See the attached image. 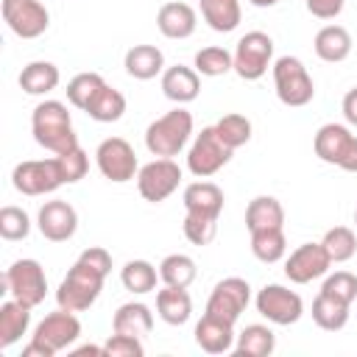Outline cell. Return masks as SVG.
I'll return each instance as SVG.
<instances>
[{
	"label": "cell",
	"instance_id": "obj_34",
	"mask_svg": "<svg viewBox=\"0 0 357 357\" xmlns=\"http://www.w3.org/2000/svg\"><path fill=\"white\" fill-rule=\"evenodd\" d=\"M251 254L259 262H279L287 254V240L284 229H265V231H251Z\"/></svg>",
	"mask_w": 357,
	"mask_h": 357
},
{
	"label": "cell",
	"instance_id": "obj_20",
	"mask_svg": "<svg viewBox=\"0 0 357 357\" xmlns=\"http://www.w3.org/2000/svg\"><path fill=\"white\" fill-rule=\"evenodd\" d=\"M162 92H165L167 100H173L178 106L195 100L198 92H201V78H198L195 67H184V64L167 67L162 73Z\"/></svg>",
	"mask_w": 357,
	"mask_h": 357
},
{
	"label": "cell",
	"instance_id": "obj_38",
	"mask_svg": "<svg viewBox=\"0 0 357 357\" xmlns=\"http://www.w3.org/2000/svg\"><path fill=\"white\" fill-rule=\"evenodd\" d=\"M321 245H324V251L329 254L332 262H349V259L357 254V237H354V231H351L349 226H335V229H329V231L324 234Z\"/></svg>",
	"mask_w": 357,
	"mask_h": 357
},
{
	"label": "cell",
	"instance_id": "obj_13",
	"mask_svg": "<svg viewBox=\"0 0 357 357\" xmlns=\"http://www.w3.org/2000/svg\"><path fill=\"white\" fill-rule=\"evenodd\" d=\"M248 301H251V287H248V282L240 279V276H226V279H220V282L212 287L209 301H206V312L215 315V318H223V321L234 324V321L245 312Z\"/></svg>",
	"mask_w": 357,
	"mask_h": 357
},
{
	"label": "cell",
	"instance_id": "obj_5",
	"mask_svg": "<svg viewBox=\"0 0 357 357\" xmlns=\"http://www.w3.org/2000/svg\"><path fill=\"white\" fill-rule=\"evenodd\" d=\"M273 86H276V98L293 109L307 106L315 98V84L304 61L296 56H282L273 61Z\"/></svg>",
	"mask_w": 357,
	"mask_h": 357
},
{
	"label": "cell",
	"instance_id": "obj_25",
	"mask_svg": "<svg viewBox=\"0 0 357 357\" xmlns=\"http://www.w3.org/2000/svg\"><path fill=\"white\" fill-rule=\"evenodd\" d=\"M156 312L170 326L187 324L190 315H192V298H190L187 287H170V284H165V290L156 293Z\"/></svg>",
	"mask_w": 357,
	"mask_h": 357
},
{
	"label": "cell",
	"instance_id": "obj_10",
	"mask_svg": "<svg viewBox=\"0 0 357 357\" xmlns=\"http://www.w3.org/2000/svg\"><path fill=\"white\" fill-rule=\"evenodd\" d=\"M178 181H181V167L165 156H156L153 162L142 165L137 173V190L151 204H162L165 198H170L178 190Z\"/></svg>",
	"mask_w": 357,
	"mask_h": 357
},
{
	"label": "cell",
	"instance_id": "obj_2",
	"mask_svg": "<svg viewBox=\"0 0 357 357\" xmlns=\"http://www.w3.org/2000/svg\"><path fill=\"white\" fill-rule=\"evenodd\" d=\"M103 282H106V273H100L98 268H92L84 259H75V265L67 271V276L61 279V284L56 290V301L61 310L84 312L98 301Z\"/></svg>",
	"mask_w": 357,
	"mask_h": 357
},
{
	"label": "cell",
	"instance_id": "obj_8",
	"mask_svg": "<svg viewBox=\"0 0 357 357\" xmlns=\"http://www.w3.org/2000/svg\"><path fill=\"white\" fill-rule=\"evenodd\" d=\"M273 59V39L265 31H248L234 47V73L243 81H259Z\"/></svg>",
	"mask_w": 357,
	"mask_h": 357
},
{
	"label": "cell",
	"instance_id": "obj_26",
	"mask_svg": "<svg viewBox=\"0 0 357 357\" xmlns=\"http://www.w3.org/2000/svg\"><path fill=\"white\" fill-rule=\"evenodd\" d=\"M31 326V307H25L17 298H8L0 304V349L14 346Z\"/></svg>",
	"mask_w": 357,
	"mask_h": 357
},
{
	"label": "cell",
	"instance_id": "obj_37",
	"mask_svg": "<svg viewBox=\"0 0 357 357\" xmlns=\"http://www.w3.org/2000/svg\"><path fill=\"white\" fill-rule=\"evenodd\" d=\"M195 73L198 75H206V78H215V75H226L229 70H234V53H229L226 47H204L195 53V61H192Z\"/></svg>",
	"mask_w": 357,
	"mask_h": 357
},
{
	"label": "cell",
	"instance_id": "obj_33",
	"mask_svg": "<svg viewBox=\"0 0 357 357\" xmlns=\"http://www.w3.org/2000/svg\"><path fill=\"white\" fill-rule=\"evenodd\" d=\"M123 112H126V98H123V92L120 89H114V86H103L95 98H92V103L86 106V114L92 117V120H98V123H117L120 117H123Z\"/></svg>",
	"mask_w": 357,
	"mask_h": 357
},
{
	"label": "cell",
	"instance_id": "obj_18",
	"mask_svg": "<svg viewBox=\"0 0 357 357\" xmlns=\"http://www.w3.org/2000/svg\"><path fill=\"white\" fill-rule=\"evenodd\" d=\"M234 324L223 321V318H215L209 312L201 315V321L195 324V343L206 351V354H226V351H234Z\"/></svg>",
	"mask_w": 357,
	"mask_h": 357
},
{
	"label": "cell",
	"instance_id": "obj_7",
	"mask_svg": "<svg viewBox=\"0 0 357 357\" xmlns=\"http://www.w3.org/2000/svg\"><path fill=\"white\" fill-rule=\"evenodd\" d=\"M231 153H234V148H229V145L220 139V134L215 131V126H206V128H201V134H195V139H192V145H190L187 167H190L192 176L209 178V176H215L220 167L229 165Z\"/></svg>",
	"mask_w": 357,
	"mask_h": 357
},
{
	"label": "cell",
	"instance_id": "obj_27",
	"mask_svg": "<svg viewBox=\"0 0 357 357\" xmlns=\"http://www.w3.org/2000/svg\"><path fill=\"white\" fill-rule=\"evenodd\" d=\"M312 47H315V53H318L321 61L337 64V61L349 59V53H351V33L343 25H324L315 33Z\"/></svg>",
	"mask_w": 357,
	"mask_h": 357
},
{
	"label": "cell",
	"instance_id": "obj_47",
	"mask_svg": "<svg viewBox=\"0 0 357 357\" xmlns=\"http://www.w3.org/2000/svg\"><path fill=\"white\" fill-rule=\"evenodd\" d=\"M343 117H346L351 126H357V86L349 89L346 98H343Z\"/></svg>",
	"mask_w": 357,
	"mask_h": 357
},
{
	"label": "cell",
	"instance_id": "obj_35",
	"mask_svg": "<svg viewBox=\"0 0 357 357\" xmlns=\"http://www.w3.org/2000/svg\"><path fill=\"white\" fill-rule=\"evenodd\" d=\"M156 268L148 262V259H128L126 265H123V271H120V282H123V287L128 290V293H137V296H142V293H151L153 287H156Z\"/></svg>",
	"mask_w": 357,
	"mask_h": 357
},
{
	"label": "cell",
	"instance_id": "obj_17",
	"mask_svg": "<svg viewBox=\"0 0 357 357\" xmlns=\"http://www.w3.org/2000/svg\"><path fill=\"white\" fill-rule=\"evenodd\" d=\"M81 335V321L75 318V312L70 310H56L50 315H45L36 329H33V340H42L45 346H50L53 351H61V349H70Z\"/></svg>",
	"mask_w": 357,
	"mask_h": 357
},
{
	"label": "cell",
	"instance_id": "obj_23",
	"mask_svg": "<svg viewBox=\"0 0 357 357\" xmlns=\"http://www.w3.org/2000/svg\"><path fill=\"white\" fill-rule=\"evenodd\" d=\"M112 329L120 335H131V337H145L153 329V312L148 304L142 301H128L123 307H117L114 318H112Z\"/></svg>",
	"mask_w": 357,
	"mask_h": 357
},
{
	"label": "cell",
	"instance_id": "obj_30",
	"mask_svg": "<svg viewBox=\"0 0 357 357\" xmlns=\"http://www.w3.org/2000/svg\"><path fill=\"white\" fill-rule=\"evenodd\" d=\"M201 17L212 31L231 33L243 20L240 0H201Z\"/></svg>",
	"mask_w": 357,
	"mask_h": 357
},
{
	"label": "cell",
	"instance_id": "obj_12",
	"mask_svg": "<svg viewBox=\"0 0 357 357\" xmlns=\"http://www.w3.org/2000/svg\"><path fill=\"white\" fill-rule=\"evenodd\" d=\"M95 162H98V170L103 173V178L114 181V184H123V181H131L137 173H139V165H137V153L134 148L123 139V137H109L98 145L95 151Z\"/></svg>",
	"mask_w": 357,
	"mask_h": 357
},
{
	"label": "cell",
	"instance_id": "obj_39",
	"mask_svg": "<svg viewBox=\"0 0 357 357\" xmlns=\"http://www.w3.org/2000/svg\"><path fill=\"white\" fill-rule=\"evenodd\" d=\"M215 131L220 134V139L229 145V148H240L251 139V120L243 117V114H223L218 123H215Z\"/></svg>",
	"mask_w": 357,
	"mask_h": 357
},
{
	"label": "cell",
	"instance_id": "obj_9",
	"mask_svg": "<svg viewBox=\"0 0 357 357\" xmlns=\"http://www.w3.org/2000/svg\"><path fill=\"white\" fill-rule=\"evenodd\" d=\"M11 184L22 195H47V192H56L64 184V178H61L59 162L53 156V159H28V162H20L11 170Z\"/></svg>",
	"mask_w": 357,
	"mask_h": 357
},
{
	"label": "cell",
	"instance_id": "obj_40",
	"mask_svg": "<svg viewBox=\"0 0 357 357\" xmlns=\"http://www.w3.org/2000/svg\"><path fill=\"white\" fill-rule=\"evenodd\" d=\"M31 234V218L25 209L20 206H3L0 209V237L14 243V240H25Z\"/></svg>",
	"mask_w": 357,
	"mask_h": 357
},
{
	"label": "cell",
	"instance_id": "obj_1",
	"mask_svg": "<svg viewBox=\"0 0 357 357\" xmlns=\"http://www.w3.org/2000/svg\"><path fill=\"white\" fill-rule=\"evenodd\" d=\"M31 131L33 139L50 153H64L78 145L73 117L61 100H42L31 114Z\"/></svg>",
	"mask_w": 357,
	"mask_h": 357
},
{
	"label": "cell",
	"instance_id": "obj_43",
	"mask_svg": "<svg viewBox=\"0 0 357 357\" xmlns=\"http://www.w3.org/2000/svg\"><path fill=\"white\" fill-rule=\"evenodd\" d=\"M321 293H329V296H335V298L351 304V301L357 298V276L349 273V271H335V273H329V276L324 279Z\"/></svg>",
	"mask_w": 357,
	"mask_h": 357
},
{
	"label": "cell",
	"instance_id": "obj_16",
	"mask_svg": "<svg viewBox=\"0 0 357 357\" xmlns=\"http://www.w3.org/2000/svg\"><path fill=\"white\" fill-rule=\"evenodd\" d=\"M36 226L42 231L45 240L50 243H67L75 231H78V212L73 209V204L56 198V201H45L39 215H36Z\"/></svg>",
	"mask_w": 357,
	"mask_h": 357
},
{
	"label": "cell",
	"instance_id": "obj_44",
	"mask_svg": "<svg viewBox=\"0 0 357 357\" xmlns=\"http://www.w3.org/2000/svg\"><path fill=\"white\" fill-rule=\"evenodd\" d=\"M103 354L106 357H142L145 354V346H142V337H131V335L114 332L103 343Z\"/></svg>",
	"mask_w": 357,
	"mask_h": 357
},
{
	"label": "cell",
	"instance_id": "obj_32",
	"mask_svg": "<svg viewBox=\"0 0 357 357\" xmlns=\"http://www.w3.org/2000/svg\"><path fill=\"white\" fill-rule=\"evenodd\" d=\"M195 276H198L195 259L187 254H167L159 262V279L170 287H190L195 282Z\"/></svg>",
	"mask_w": 357,
	"mask_h": 357
},
{
	"label": "cell",
	"instance_id": "obj_48",
	"mask_svg": "<svg viewBox=\"0 0 357 357\" xmlns=\"http://www.w3.org/2000/svg\"><path fill=\"white\" fill-rule=\"evenodd\" d=\"M53 354H56V351H53L50 346H45L42 340H33V337H31V343L22 349V357H53Z\"/></svg>",
	"mask_w": 357,
	"mask_h": 357
},
{
	"label": "cell",
	"instance_id": "obj_24",
	"mask_svg": "<svg viewBox=\"0 0 357 357\" xmlns=\"http://www.w3.org/2000/svg\"><path fill=\"white\" fill-rule=\"evenodd\" d=\"M284 226V206L273 195H257L245 206V229L265 231V229H282Z\"/></svg>",
	"mask_w": 357,
	"mask_h": 357
},
{
	"label": "cell",
	"instance_id": "obj_15",
	"mask_svg": "<svg viewBox=\"0 0 357 357\" xmlns=\"http://www.w3.org/2000/svg\"><path fill=\"white\" fill-rule=\"evenodd\" d=\"M329 265H332V259L321 243H304L284 259V276L296 284H307L312 279L326 276Z\"/></svg>",
	"mask_w": 357,
	"mask_h": 357
},
{
	"label": "cell",
	"instance_id": "obj_50",
	"mask_svg": "<svg viewBox=\"0 0 357 357\" xmlns=\"http://www.w3.org/2000/svg\"><path fill=\"white\" fill-rule=\"evenodd\" d=\"M251 6H257V8H271V6H276L279 0H248Z\"/></svg>",
	"mask_w": 357,
	"mask_h": 357
},
{
	"label": "cell",
	"instance_id": "obj_41",
	"mask_svg": "<svg viewBox=\"0 0 357 357\" xmlns=\"http://www.w3.org/2000/svg\"><path fill=\"white\" fill-rule=\"evenodd\" d=\"M56 162H59V170H61V178L64 184H75L86 176L89 170V156L81 145H75L73 151H64V153H56Z\"/></svg>",
	"mask_w": 357,
	"mask_h": 357
},
{
	"label": "cell",
	"instance_id": "obj_14",
	"mask_svg": "<svg viewBox=\"0 0 357 357\" xmlns=\"http://www.w3.org/2000/svg\"><path fill=\"white\" fill-rule=\"evenodd\" d=\"M3 20L20 39H36L50 25V14L39 0H3Z\"/></svg>",
	"mask_w": 357,
	"mask_h": 357
},
{
	"label": "cell",
	"instance_id": "obj_19",
	"mask_svg": "<svg viewBox=\"0 0 357 357\" xmlns=\"http://www.w3.org/2000/svg\"><path fill=\"white\" fill-rule=\"evenodd\" d=\"M156 25H159L162 36H167V39H187V36L195 33L198 14H195L192 6H187L181 0H173V3H165L156 11Z\"/></svg>",
	"mask_w": 357,
	"mask_h": 357
},
{
	"label": "cell",
	"instance_id": "obj_42",
	"mask_svg": "<svg viewBox=\"0 0 357 357\" xmlns=\"http://www.w3.org/2000/svg\"><path fill=\"white\" fill-rule=\"evenodd\" d=\"M218 234V218H206V215H195L187 212L184 215V237L192 245H209Z\"/></svg>",
	"mask_w": 357,
	"mask_h": 357
},
{
	"label": "cell",
	"instance_id": "obj_22",
	"mask_svg": "<svg viewBox=\"0 0 357 357\" xmlns=\"http://www.w3.org/2000/svg\"><path fill=\"white\" fill-rule=\"evenodd\" d=\"M123 67L131 78L137 81H151L156 78L159 73H165V53L156 47V45H134L126 59H123Z\"/></svg>",
	"mask_w": 357,
	"mask_h": 357
},
{
	"label": "cell",
	"instance_id": "obj_11",
	"mask_svg": "<svg viewBox=\"0 0 357 357\" xmlns=\"http://www.w3.org/2000/svg\"><path fill=\"white\" fill-rule=\"evenodd\" d=\"M254 304H257V312L262 318H268L271 324H276V326H290L304 315L301 296L296 290L284 287V284H265L257 293Z\"/></svg>",
	"mask_w": 357,
	"mask_h": 357
},
{
	"label": "cell",
	"instance_id": "obj_31",
	"mask_svg": "<svg viewBox=\"0 0 357 357\" xmlns=\"http://www.w3.org/2000/svg\"><path fill=\"white\" fill-rule=\"evenodd\" d=\"M349 307L351 304H346L329 293H318L312 301V321L326 332H337L349 324Z\"/></svg>",
	"mask_w": 357,
	"mask_h": 357
},
{
	"label": "cell",
	"instance_id": "obj_4",
	"mask_svg": "<svg viewBox=\"0 0 357 357\" xmlns=\"http://www.w3.org/2000/svg\"><path fill=\"white\" fill-rule=\"evenodd\" d=\"M315 156L346 173H357V134L343 123H326L312 139Z\"/></svg>",
	"mask_w": 357,
	"mask_h": 357
},
{
	"label": "cell",
	"instance_id": "obj_21",
	"mask_svg": "<svg viewBox=\"0 0 357 357\" xmlns=\"http://www.w3.org/2000/svg\"><path fill=\"white\" fill-rule=\"evenodd\" d=\"M184 209L195 212V215H206V218H220L223 212V190L212 181H192L184 187Z\"/></svg>",
	"mask_w": 357,
	"mask_h": 357
},
{
	"label": "cell",
	"instance_id": "obj_6",
	"mask_svg": "<svg viewBox=\"0 0 357 357\" xmlns=\"http://www.w3.org/2000/svg\"><path fill=\"white\" fill-rule=\"evenodd\" d=\"M3 293L22 301L25 307H39L47 293V276L36 259H17L3 273Z\"/></svg>",
	"mask_w": 357,
	"mask_h": 357
},
{
	"label": "cell",
	"instance_id": "obj_29",
	"mask_svg": "<svg viewBox=\"0 0 357 357\" xmlns=\"http://www.w3.org/2000/svg\"><path fill=\"white\" fill-rule=\"evenodd\" d=\"M59 81H61V73L53 61H31L20 73V86L28 95H47L59 86Z\"/></svg>",
	"mask_w": 357,
	"mask_h": 357
},
{
	"label": "cell",
	"instance_id": "obj_36",
	"mask_svg": "<svg viewBox=\"0 0 357 357\" xmlns=\"http://www.w3.org/2000/svg\"><path fill=\"white\" fill-rule=\"evenodd\" d=\"M103 86H106V81H103L100 73H78V75L70 78V84H67V100H70V106L86 112V106L92 103V98H95Z\"/></svg>",
	"mask_w": 357,
	"mask_h": 357
},
{
	"label": "cell",
	"instance_id": "obj_3",
	"mask_svg": "<svg viewBox=\"0 0 357 357\" xmlns=\"http://www.w3.org/2000/svg\"><path fill=\"white\" fill-rule=\"evenodd\" d=\"M190 134H192V114L181 106L165 112L162 117H156L148 128H145V148L153 153V156H176L187 142H190Z\"/></svg>",
	"mask_w": 357,
	"mask_h": 357
},
{
	"label": "cell",
	"instance_id": "obj_49",
	"mask_svg": "<svg viewBox=\"0 0 357 357\" xmlns=\"http://www.w3.org/2000/svg\"><path fill=\"white\" fill-rule=\"evenodd\" d=\"M73 354H103V346H81Z\"/></svg>",
	"mask_w": 357,
	"mask_h": 357
},
{
	"label": "cell",
	"instance_id": "obj_45",
	"mask_svg": "<svg viewBox=\"0 0 357 357\" xmlns=\"http://www.w3.org/2000/svg\"><path fill=\"white\" fill-rule=\"evenodd\" d=\"M307 11L318 20H335L343 11V0H307Z\"/></svg>",
	"mask_w": 357,
	"mask_h": 357
},
{
	"label": "cell",
	"instance_id": "obj_51",
	"mask_svg": "<svg viewBox=\"0 0 357 357\" xmlns=\"http://www.w3.org/2000/svg\"><path fill=\"white\" fill-rule=\"evenodd\" d=\"M354 226H357V209H354Z\"/></svg>",
	"mask_w": 357,
	"mask_h": 357
},
{
	"label": "cell",
	"instance_id": "obj_28",
	"mask_svg": "<svg viewBox=\"0 0 357 357\" xmlns=\"http://www.w3.org/2000/svg\"><path fill=\"white\" fill-rule=\"evenodd\" d=\"M276 349V335L265 324H248L237 340H234V354L237 357H268Z\"/></svg>",
	"mask_w": 357,
	"mask_h": 357
},
{
	"label": "cell",
	"instance_id": "obj_46",
	"mask_svg": "<svg viewBox=\"0 0 357 357\" xmlns=\"http://www.w3.org/2000/svg\"><path fill=\"white\" fill-rule=\"evenodd\" d=\"M78 259L89 262L92 268H98V271H100V273H106V276H109V271H112V254H109L106 248H98V245H92V248H84Z\"/></svg>",
	"mask_w": 357,
	"mask_h": 357
}]
</instances>
